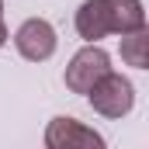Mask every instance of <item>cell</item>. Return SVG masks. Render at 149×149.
Wrapping results in <instances>:
<instances>
[{"mask_svg": "<svg viewBox=\"0 0 149 149\" xmlns=\"http://www.w3.org/2000/svg\"><path fill=\"white\" fill-rule=\"evenodd\" d=\"M149 31H132V35L121 38V59L128 63V66H135V70H146L149 66Z\"/></svg>", "mask_w": 149, "mask_h": 149, "instance_id": "52a82bcc", "label": "cell"}, {"mask_svg": "<svg viewBox=\"0 0 149 149\" xmlns=\"http://www.w3.org/2000/svg\"><path fill=\"white\" fill-rule=\"evenodd\" d=\"M45 149H108L104 135L94 132L90 125L76 121V118H52L45 128Z\"/></svg>", "mask_w": 149, "mask_h": 149, "instance_id": "3957f363", "label": "cell"}, {"mask_svg": "<svg viewBox=\"0 0 149 149\" xmlns=\"http://www.w3.org/2000/svg\"><path fill=\"white\" fill-rule=\"evenodd\" d=\"M3 42H7V24L0 21V49H3Z\"/></svg>", "mask_w": 149, "mask_h": 149, "instance_id": "ba28073f", "label": "cell"}, {"mask_svg": "<svg viewBox=\"0 0 149 149\" xmlns=\"http://www.w3.org/2000/svg\"><path fill=\"white\" fill-rule=\"evenodd\" d=\"M14 45L28 63H45L56 52V28L45 17H28L17 31H14Z\"/></svg>", "mask_w": 149, "mask_h": 149, "instance_id": "277c9868", "label": "cell"}, {"mask_svg": "<svg viewBox=\"0 0 149 149\" xmlns=\"http://www.w3.org/2000/svg\"><path fill=\"white\" fill-rule=\"evenodd\" d=\"M76 31L90 45L97 38L111 35V21H108V10H104V0H83L80 3V10H76Z\"/></svg>", "mask_w": 149, "mask_h": 149, "instance_id": "8992f818", "label": "cell"}, {"mask_svg": "<svg viewBox=\"0 0 149 149\" xmlns=\"http://www.w3.org/2000/svg\"><path fill=\"white\" fill-rule=\"evenodd\" d=\"M0 14H3V0H0Z\"/></svg>", "mask_w": 149, "mask_h": 149, "instance_id": "9c48e42d", "label": "cell"}, {"mask_svg": "<svg viewBox=\"0 0 149 149\" xmlns=\"http://www.w3.org/2000/svg\"><path fill=\"white\" fill-rule=\"evenodd\" d=\"M108 21H111V35H132L146 28V7L142 0H104Z\"/></svg>", "mask_w": 149, "mask_h": 149, "instance_id": "5b68a950", "label": "cell"}, {"mask_svg": "<svg viewBox=\"0 0 149 149\" xmlns=\"http://www.w3.org/2000/svg\"><path fill=\"white\" fill-rule=\"evenodd\" d=\"M87 101H90L94 111L104 114V118H125V114L132 111V104H135V87L121 73L111 70L101 83H94V90L87 94Z\"/></svg>", "mask_w": 149, "mask_h": 149, "instance_id": "7a4b0ae2", "label": "cell"}, {"mask_svg": "<svg viewBox=\"0 0 149 149\" xmlns=\"http://www.w3.org/2000/svg\"><path fill=\"white\" fill-rule=\"evenodd\" d=\"M108 73H111V56L101 45H87V49L76 52L70 59V66H66V87L73 94H90L94 83H101Z\"/></svg>", "mask_w": 149, "mask_h": 149, "instance_id": "6da1fadb", "label": "cell"}]
</instances>
